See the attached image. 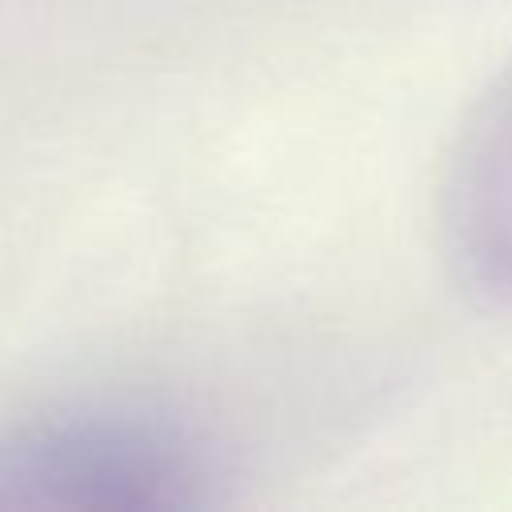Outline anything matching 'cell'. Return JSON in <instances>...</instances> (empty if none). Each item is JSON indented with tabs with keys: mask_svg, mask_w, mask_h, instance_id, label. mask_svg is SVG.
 Segmentation results:
<instances>
[{
	"mask_svg": "<svg viewBox=\"0 0 512 512\" xmlns=\"http://www.w3.org/2000/svg\"><path fill=\"white\" fill-rule=\"evenodd\" d=\"M216 484L204 436L148 404L76 400L0 428V512H176Z\"/></svg>",
	"mask_w": 512,
	"mask_h": 512,
	"instance_id": "6da1fadb",
	"label": "cell"
},
{
	"mask_svg": "<svg viewBox=\"0 0 512 512\" xmlns=\"http://www.w3.org/2000/svg\"><path fill=\"white\" fill-rule=\"evenodd\" d=\"M436 232L452 280L512 308V60L468 104L436 184Z\"/></svg>",
	"mask_w": 512,
	"mask_h": 512,
	"instance_id": "7a4b0ae2",
	"label": "cell"
}]
</instances>
